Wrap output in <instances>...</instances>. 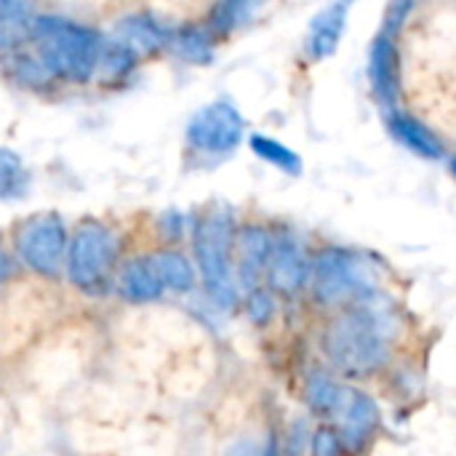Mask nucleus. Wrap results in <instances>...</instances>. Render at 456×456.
I'll list each match as a JSON object with an SVG mask.
<instances>
[{
    "label": "nucleus",
    "instance_id": "7c9ffc66",
    "mask_svg": "<svg viewBox=\"0 0 456 456\" xmlns=\"http://www.w3.org/2000/svg\"><path fill=\"white\" fill-rule=\"evenodd\" d=\"M452 171H454V176H456V158L452 160Z\"/></svg>",
    "mask_w": 456,
    "mask_h": 456
},
{
    "label": "nucleus",
    "instance_id": "c85d7f7f",
    "mask_svg": "<svg viewBox=\"0 0 456 456\" xmlns=\"http://www.w3.org/2000/svg\"><path fill=\"white\" fill-rule=\"evenodd\" d=\"M19 5H29V0H0V11L3 8H19Z\"/></svg>",
    "mask_w": 456,
    "mask_h": 456
},
{
    "label": "nucleus",
    "instance_id": "a211bd4d",
    "mask_svg": "<svg viewBox=\"0 0 456 456\" xmlns=\"http://www.w3.org/2000/svg\"><path fill=\"white\" fill-rule=\"evenodd\" d=\"M32 21L29 5L3 8L0 11V51H16L32 40Z\"/></svg>",
    "mask_w": 456,
    "mask_h": 456
},
{
    "label": "nucleus",
    "instance_id": "7ed1b4c3",
    "mask_svg": "<svg viewBox=\"0 0 456 456\" xmlns=\"http://www.w3.org/2000/svg\"><path fill=\"white\" fill-rule=\"evenodd\" d=\"M195 259L203 273L206 289L216 305L232 307L238 302V291L232 283L230 270V243H232V224L227 214H208L195 224Z\"/></svg>",
    "mask_w": 456,
    "mask_h": 456
},
{
    "label": "nucleus",
    "instance_id": "dca6fc26",
    "mask_svg": "<svg viewBox=\"0 0 456 456\" xmlns=\"http://www.w3.org/2000/svg\"><path fill=\"white\" fill-rule=\"evenodd\" d=\"M345 395L347 390L323 371H315L307 382V406L318 417H337L345 403Z\"/></svg>",
    "mask_w": 456,
    "mask_h": 456
},
{
    "label": "nucleus",
    "instance_id": "f3484780",
    "mask_svg": "<svg viewBox=\"0 0 456 456\" xmlns=\"http://www.w3.org/2000/svg\"><path fill=\"white\" fill-rule=\"evenodd\" d=\"M168 45L184 59V61H192V64H208L214 59V40L206 29L200 27H184V29H176L171 32V40Z\"/></svg>",
    "mask_w": 456,
    "mask_h": 456
},
{
    "label": "nucleus",
    "instance_id": "a878e982",
    "mask_svg": "<svg viewBox=\"0 0 456 456\" xmlns=\"http://www.w3.org/2000/svg\"><path fill=\"white\" fill-rule=\"evenodd\" d=\"M414 8V0H393L390 8H387V16H385V32H398L406 21V16L411 13Z\"/></svg>",
    "mask_w": 456,
    "mask_h": 456
},
{
    "label": "nucleus",
    "instance_id": "6ab92c4d",
    "mask_svg": "<svg viewBox=\"0 0 456 456\" xmlns=\"http://www.w3.org/2000/svg\"><path fill=\"white\" fill-rule=\"evenodd\" d=\"M5 67L24 86H45L53 75V69L45 64V59L40 53H29L21 48L11 51V56L5 59Z\"/></svg>",
    "mask_w": 456,
    "mask_h": 456
},
{
    "label": "nucleus",
    "instance_id": "6e6552de",
    "mask_svg": "<svg viewBox=\"0 0 456 456\" xmlns=\"http://www.w3.org/2000/svg\"><path fill=\"white\" fill-rule=\"evenodd\" d=\"M267 278H270V286L283 297H294L307 286L310 262L294 240L273 243L270 256H267Z\"/></svg>",
    "mask_w": 456,
    "mask_h": 456
},
{
    "label": "nucleus",
    "instance_id": "393cba45",
    "mask_svg": "<svg viewBox=\"0 0 456 456\" xmlns=\"http://www.w3.org/2000/svg\"><path fill=\"white\" fill-rule=\"evenodd\" d=\"M246 310H248V318H251L256 326H265V323L273 318L275 305H273V297H270L267 291H262V289H251V297H248Z\"/></svg>",
    "mask_w": 456,
    "mask_h": 456
},
{
    "label": "nucleus",
    "instance_id": "412c9836",
    "mask_svg": "<svg viewBox=\"0 0 456 456\" xmlns=\"http://www.w3.org/2000/svg\"><path fill=\"white\" fill-rule=\"evenodd\" d=\"M155 256V265L160 270V278L166 283V289L171 291H190L192 283H195V273L190 267V262L176 254V251H160V254H152Z\"/></svg>",
    "mask_w": 456,
    "mask_h": 456
},
{
    "label": "nucleus",
    "instance_id": "5701e85b",
    "mask_svg": "<svg viewBox=\"0 0 456 456\" xmlns=\"http://www.w3.org/2000/svg\"><path fill=\"white\" fill-rule=\"evenodd\" d=\"M251 150H254L262 160H267V163L283 168L286 174H299V171H302L299 155H297L294 150L283 147L281 142L265 136V134H254V136H251Z\"/></svg>",
    "mask_w": 456,
    "mask_h": 456
},
{
    "label": "nucleus",
    "instance_id": "0eeeda50",
    "mask_svg": "<svg viewBox=\"0 0 456 456\" xmlns=\"http://www.w3.org/2000/svg\"><path fill=\"white\" fill-rule=\"evenodd\" d=\"M243 136V118L230 102H214L195 112L187 126V139L206 152H230Z\"/></svg>",
    "mask_w": 456,
    "mask_h": 456
},
{
    "label": "nucleus",
    "instance_id": "bb28decb",
    "mask_svg": "<svg viewBox=\"0 0 456 456\" xmlns=\"http://www.w3.org/2000/svg\"><path fill=\"white\" fill-rule=\"evenodd\" d=\"M342 438L337 436V433H331V430H318L315 433V438H313V452L318 456H331L337 454L339 449H342V444H339Z\"/></svg>",
    "mask_w": 456,
    "mask_h": 456
},
{
    "label": "nucleus",
    "instance_id": "ddd939ff",
    "mask_svg": "<svg viewBox=\"0 0 456 456\" xmlns=\"http://www.w3.org/2000/svg\"><path fill=\"white\" fill-rule=\"evenodd\" d=\"M120 291L131 302H152L166 291V283L160 278V270L155 265V256L134 259L120 273Z\"/></svg>",
    "mask_w": 456,
    "mask_h": 456
},
{
    "label": "nucleus",
    "instance_id": "9d476101",
    "mask_svg": "<svg viewBox=\"0 0 456 456\" xmlns=\"http://www.w3.org/2000/svg\"><path fill=\"white\" fill-rule=\"evenodd\" d=\"M369 77L377 99L382 104H393L398 96V48L387 32H382L371 43V56H369Z\"/></svg>",
    "mask_w": 456,
    "mask_h": 456
},
{
    "label": "nucleus",
    "instance_id": "f8f14e48",
    "mask_svg": "<svg viewBox=\"0 0 456 456\" xmlns=\"http://www.w3.org/2000/svg\"><path fill=\"white\" fill-rule=\"evenodd\" d=\"M345 21H347V8L345 3H334L326 11H321L307 32V56L310 59H326L337 51L339 37L345 32Z\"/></svg>",
    "mask_w": 456,
    "mask_h": 456
},
{
    "label": "nucleus",
    "instance_id": "b1692460",
    "mask_svg": "<svg viewBox=\"0 0 456 456\" xmlns=\"http://www.w3.org/2000/svg\"><path fill=\"white\" fill-rule=\"evenodd\" d=\"M99 61H102V67H104L110 75H128V72L136 67L139 53L131 51V48H128L126 43H120L118 37H112V40H107V43L102 45Z\"/></svg>",
    "mask_w": 456,
    "mask_h": 456
},
{
    "label": "nucleus",
    "instance_id": "423d86ee",
    "mask_svg": "<svg viewBox=\"0 0 456 456\" xmlns=\"http://www.w3.org/2000/svg\"><path fill=\"white\" fill-rule=\"evenodd\" d=\"M19 254L24 265L40 275H56L61 270L64 248H67V230L56 214H43L29 219L19 232Z\"/></svg>",
    "mask_w": 456,
    "mask_h": 456
},
{
    "label": "nucleus",
    "instance_id": "1a4fd4ad",
    "mask_svg": "<svg viewBox=\"0 0 456 456\" xmlns=\"http://www.w3.org/2000/svg\"><path fill=\"white\" fill-rule=\"evenodd\" d=\"M337 417L342 419V436L339 438L350 449H361L371 438V433H374V428L379 422V409L366 393H358V390L350 393L347 390L345 403H342Z\"/></svg>",
    "mask_w": 456,
    "mask_h": 456
},
{
    "label": "nucleus",
    "instance_id": "c756f323",
    "mask_svg": "<svg viewBox=\"0 0 456 456\" xmlns=\"http://www.w3.org/2000/svg\"><path fill=\"white\" fill-rule=\"evenodd\" d=\"M8 275V259H5V254H3V248H0V281Z\"/></svg>",
    "mask_w": 456,
    "mask_h": 456
},
{
    "label": "nucleus",
    "instance_id": "f03ea898",
    "mask_svg": "<svg viewBox=\"0 0 456 456\" xmlns=\"http://www.w3.org/2000/svg\"><path fill=\"white\" fill-rule=\"evenodd\" d=\"M32 40L37 43V53L45 59L53 75H64L69 80H88L99 64V35L75 21L59 16H35Z\"/></svg>",
    "mask_w": 456,
    "mask_h": 456
},
{
    "label": "nucleus",
    "instance_id": "4be33fe9",
    "mask_svg": "<svg viewBox=\"0 0 456 456\" xmlns=\"http://www.w3.org/2000/svg\"><path fill=\"white\" fill-rule=\"evenodd\" d=\"M29 176L21 166V158L11 150H0V200H13L24 195Z\"/></svg>",
    "mask_w": 456,
    "mask_h": 456
},
{
    "label": "nucleus",
    "instance_id": "39448f33",
    "mask_svg": "<svg viewBox=\"0 0 456 456\" xmlns=\"http://www.w3.org/2000/svg\"><path fill=\"white\" fill-rule=\"evenodd\" d=\"M313 291L323 305H339L371 291L363 262L347 248H323L313 265Z\"/></svg>",
    "mask_w": 456,
    "mask_h": 456
},
{
    "label": "nucleus",
    "instance_id": "f257e3e1",
    "mask_svg": "<svg viewBox=\"0 0 456 456\" xmlns=\"http://www.w3.org/2000/svg\"><path fill=\"white\" fill-rule=\"evenodd\" d=\"M393 347V321L385 310L358 305L342 313L323 337L329 361L347 377H366L382 369Z\"/></svg>",
    "mask_w": 456,
    "mask_h": 456
},
{
    "label": "nucleus",
    "instance_id": "cd10ccee",
    "mask_svg": "<svg viewBox=\"0 0 456 456\" xmlns=\"http://www.w3.org/2000/svg\"><path fill=\"white\" fill-rule=\"evenodd\" d=\"M163 230H166V235L176 238V235H179V230H182V216H179L176 211L166 214V219H163Z\"/></svg>",
    "mask_w": 456,
    "mask_h": 456
},
{
    "label": "nucleus",
    "instance_id": "4468645a",
    "mask_svg": "<svg viewBox=\"0 0 456 456\" xmlns=\"http://www.w3.org/2000/svg\"><path fill=\"white\" fill-rule=\"evenodd\" d=\"M240 281L246 289H256L259 275L267 270V256L273 248V238L262 227H243L240 230Z\"/></svg>",
    "mask_w": 456,
    "mask_h": 456
},
{
    "label": "nucleus",
    "instance_id": "2eb2a0df",
    "mask_svg": "<svg viewBox=\"0 0 456 456\" xmlns=\"http://www.w3.org/2000/svg\"><path fill=\"white\" fill-rule=\"evenodd\" d=\"M390 128L417 155H422V158H441L444 155V142L422 120H417L406 112H393Z\"/></svg>",
    "mask_w": 456,
    "mask_h": 456
},
{
    "label": "nucleus",
    "instance_id": "aec40b11",
    "mask_svg": "<svg viewBox=\"0 0 456 456\" xmlns=\"http://www.w3.org/2000/svg\"><path fill=\"white\" fill-rule=\"evenodd\" d=\"M265 0H219L211 11V27L216 32H232L246 24Z\"/></svg>",
    "mask_w": 456,
    "mask_h": 456
},
{
    "label": "nucleus",
    "instance_id": "20e7f679",
    "mask_svg": "<svg viewBox=\"0 0 456 456\" xmlns=\"http://www.w3.org/2000/svg\"><path fill=\"white\" fill-rule=\"evenodd\" d=\"M118 259V238L96 222L77 227L67 246V275L77 289L94 291L107 283Z\"/></svg>",
    "mask_w": 456,
    "mask_h": 456
},
{
    "label": "nucleus",
    "instance_id": "9b49d317",
    "mask_svg": "<svg viewBox=\"0 0 456 456\" xmlns=\"http://www.w3.org/2000/svg\"><path fill=\"white\" fill-rule=\"evenodd\" d=\"M112 37H118L120 43H126L131 51H136L142 56V53H152V51H160L163 45H168L171 29H166L150 13H134L118 24Z\"/></svg>",
    "mask_w": 456,
    "mask_h": 456
}]
</instances>
